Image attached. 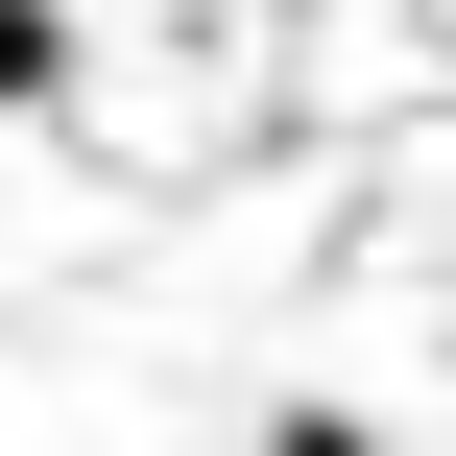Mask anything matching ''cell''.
Segmentation results:
<instances>
[{
  "mask_svg": "<svg viewBox=\"0 0 456 456\" xmlns=\"http://www.w3.org/2000/svg\"><path fill=\"white\" fill-rule=\"evenodd\" d=\"M24 96H72V0H0V120Z\"/></svg>",
  "mask_w": 456,
  "mask_h": 456,
  "instance_id": "obj_1",
  "label": "cell"
}]
</instances>
